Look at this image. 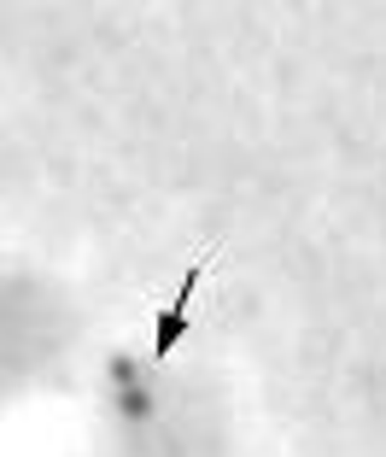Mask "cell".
Listing matches in <instances>:
<instances>
[{
    "mask_svg": "<svg viewBox=\"0 0 386 457\" xmlns=\"http://www.w3.org/2000/svg\"><path fill=\"white\" fill-rule=\"evenodd\" d=\"M193 287H200V264L187 270V282L176 287V299L152 317V363H164L176 346H182V335H187V305H193Z\"/></svg>",
    "mask_w": 386,
    "mask_h": 457,
    "instance_id": "cell-1",
    "label": "cell"
}]
</instances>
